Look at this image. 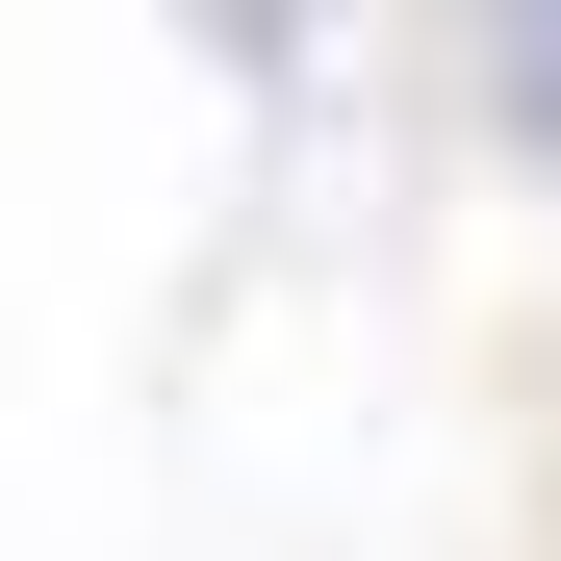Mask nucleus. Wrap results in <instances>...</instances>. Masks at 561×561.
I'll use <instances>...</instances> for the list:
<instances>
[{
  "label": "nucleus",
  "instance_id": "f257e3e1",
  "mask_svg": "<svg viewBox=\"0 0 561 561\" xmlns=\"http://www.w3.org/2000/svg\"><path fill=\"white\" fill-rule=\"evenodd\" d=\"M511 103H536V128H561V0H536V26H511Z\"/></svg>",
  "mask_w": 561,
  "mask_h": 561
}]
</instances>
